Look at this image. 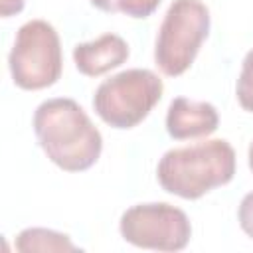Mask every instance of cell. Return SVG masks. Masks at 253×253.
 <instances>
[{
  "label": "cell",
  "mask_w": 253,
  "mask_h": 253,
  "mask_svg": "<svg viewBox=\"0 0 253 253\" xmlns=\"http://www.w3.org/2000/svg\"><path fill=\"white\" fill-rule=\"evenodd\" d=\"M16 251L34 253V251H79V247L69 239V235L59 233L47 227H26L16 237Z\"/></svg>",
  "instance_id": "9"
},
{
  "label": "cell",
  "mask_w": 253,
  "mask_h": 253,
  "mask_svg": "<svg viewBox=\"0 0 253 253\" xmlns=\"http://www.w3.org/2000/svg\"><path fill=\"white\" fill-rule=\"evenodd\" d=\"M219 125L217 109L206 101L176 97L166 113V132L174 140L210 136Z\"/></svg>",
  "instance_id": "7"
},
{
  "label": "cell",
  "mask_w": 253,
  "mask_h": 253,
  "mask_svg": "<svg viewBox=\"0 0 253 253\" xmlns=\"http://www.w3.org/2000/svg\"><path fill=\"white\" fill-rule=\"evenodd\" d=\"M24 10V0H0V14L2 18H10Z\"/></svg>",
  "instance_id": "13"
},
{
  "label": "cell",
  "mask_w": 253,
  "mask_h": 253,
  "mask_svg": "<svg viewBox=\"0 0 253 253\" xmlns=\"http://www.w3.org/2000/svg\"><path fill=\"white\" fill-rule=\"evenodd\" d=\"M34 132L45 156L65 172L91 168L103 150V136L77 101L47 99L34 113Z\"/></svg>",
  "instance_id": "1"
},
{
  "label": "cell",
  "mask_w": 253,
  "mask_h": 253,
  "mask_svg": "<svg viewBox=\"0 0 253 253\" xmlns=\"http://www.w3.org/2000/svg\"><path fill=\"white\" fill-rule=\"evenodd\" d=\"M210 34V10L202 0H174L158 28L154 61L168 77L190 69Z\"/></svg>",
  "instance_id": "3"
},
{
  "label": "cell",
  "mask_w": 253,
  "mask_h": 253,
  "mask_svg": "<svg viewBox=\"0 0 253 253\" xmlns=\"http://www.w3.org/2000/svg\"><path fill=\"white\" fill-rule=\"evenodd\" d=\"M128 59V43L117 34H103L93 42H83L73 47V61L79 73L99 77L117 69Z\"/></svg>",
  "instance_id": "8"
},
{
  "label": "cell",
  "mask_w": 253,
  "mask_h": 253,
  "mask_svg": "<svg viewBox=\"0 0 253 253\" xmlns=\"http://www.w3.org/2000/svg\"><path fill=\"white\" fill-rule=\"evenodd\" d=\"M162 79L150 69H126L105 79L95 95L93 109L113 128H132L142 123L162 99Z\"/></svg>",
  "instance_id": "4"
},
{
  "label": "cell",
  "mask_w": 253,
  "mask_h": 253,
  "mask_svg": "<svg viewBox=\"0 0 253 253\" xmlns=\"http://www.w3.org/2000/svg\"><path fill=\"white\" fill-rule=\"evenodd\" d=\"M103 12H121L130 18H148L160 4V0H89Z\"/></svg>",
  "instance_id": "10"
},
{
  "label": "cell",
  "mask_w": 253,
  "mask_h": 253,
  "mask_svg": "<svg viewBox=\"0 0 253 253\" xmlns=\"http://www.w3.org/2000/svg\"><path fill=\"white\" fill-rule=\"evenodd\" d=\"M235 95L241 109L253 113V49H249L243 57L241 71L235 85Z\"/></svg>",
  "instance_id": "11"
},
{
  "label": "cell",
  "mask_w": 253,
  "mask_h": 253,
  "mask_svg": "<svg viewBox=\"0 0 253 253\" xmlns=\"http://www.w3.org/2000/svg\"><path fill=\"white\" fill-rule=\"evenodd\" d=\"M8 67L12 81L26 91H40L57 83L63 57L55 28L45 20L22 24L8 55Z\"/></svg>",
  "instance_id": "5"
},
{
  "label": "cell",
  "mask_w": 253,
  "mask_h": 253,
  "mask_svg": "<svg viewBox=\"0 0 253 253\" xmlns=\"http://www.w3.org/2000/svg\"><path fill=\"white\" fill-rule=\"evenodd\" d=\"M237 219H239L241 229L253 239V192L243 196L239 210H237Z\"/></svg>",
  "instance_id": "12"
},
{
  "label": "cell",
  "mask_w": 253,
  "mask_h": 253,
  "mask_svg": "<svg viewBox=\"0 0 253 253\" xmlns=\"http://www.w3.org/2000/svg\"><path fill=\"white\" fill-rule=\"evenodd\" d=\"M126 243L152 251H180L190 243L192 223L188 215L166 202L136 204L119 221Z\"/></svg>",
  "instance_id": "6"
},
{
  "label": "cell",
  "mask_w": 253,
  "mask_h": 253,
  "mask_svg": "<svg viewBox=\"0 0 253 253\" xmlns=\"http://www.w3.org/2000/svg\"><path fill=\"white\" fill-rule=\"evenodd\" d=\"M235 174V150L223 138H211L164 152L156 166L162 190L182 200H198L225 186Z\"/></svg>",
  "instance_id": "2"
},
{
  "label": "cell",
  "mask_w": 253,
  "mask_h": 253,
  "mask_svg": "<svg viewBox=\"0 0 253 253\" xmlns=\"http://www.w3.org/2000/svg\"><path fill=\"white\" fill-rule=\"evenodd\" d=\"M247 160H249V168L253 172V142L249 144V150H247Z\"/></svg>",
  "instance_id": "14"
}]
</instances>
